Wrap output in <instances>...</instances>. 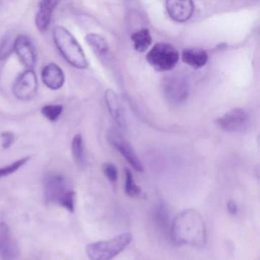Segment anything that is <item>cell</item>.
Segmentation results:
<instances>
[{"label": "cell", "mask_w": 260, "mask_h": 260, "mask_svg": "<svg viewBox=\"0 0 260 260\" xmlns=\"http://www.w3.org/2000/svg\"><path fill=\"white\" fill-rule=\"evenodd\" d=\"M170 238L177 246L202 248L206 242V229L201 214L188 208L180 212L171 222Z\"/></svg>", "instance_id": "1"}, {"label": "cell", "mask_w": 260, "mask_h": 260, "mask_svg": "<svg viewBox=\"0 0 260 260\" xmlns=\"http://www.w3.org/2000/svg\"><path fill=\"white\" fill-rule=\"evenodd\" d=\"M45 199L49 203H58L69 212L74 211L75 192L70 189L66 178L57 173L45 177Z\"/></svg>", "instance_id": "2"}, {"label": "cell", "mask_w": 260, "mask_h": 260, "mask_svg": "<svg viewBox=\"0 0 260 260\" xmlns=\"http://www.w3.org/2000/svg\"><path fill=\"white\" fill-rule=\"evenodd\" d=\"M53 39L58 51L70 65L80 69L87 67V60L80 45L65 27L56 26Z\"/></svg>", "instance_id": "3"}, {"label": "cell", "mask_w": 260, "mask_h": 260, "mask_svg": "<svg viewBox=\"0 0 260 260\" xmlns=\"http://www.w3.org/2000/svg\"><path fill=\"white\" fill-rule=\"evenodd\" d=\"M132 241V235L124 233L108 241H100L86 246V254L90 260H112Z\"/></svg>", "instance_id": "4"}, {"label": "cell", "mask_w": 260, "mask_h": 260, "mask_svg": "<svg viewBox=\"0 0 260 260\" xmlns=\"http://www.w3.org/2000/svg\"><path fill=\"white\" fill-rule=\"evenodd\" d=\"M146 60L155 70L169 71L177 64L179 52L171 44L157 43L147 53Z\"/></svg>", "instance_id": "5"}, {"label": "cell", "mask_w": 260, "mask_h": 260, "mask_svg": "<svg viewBox=\"0 0 260 260\" xmlns=\"http://www.w3.org/2000/svg\"><path fill=\"white\" fill-rule=\"evenodd\" d=\"M162 92L171 104H181L189 94L188 81L182 75H169L162 81Z\"/></svg>", "instance_id": "6"}, {"label": "cell", "mask_w": 260, "mask_h": 260, "mask_svg": "<svg viewBox=\"0 0 260 260\" xmlns=\"http://www.w3.org/2000/svg\"><path fill=\"white\" fill-rule=\"evenodd\" d=\"M38 90V78L32 69L23 71L14 81L12 92L20 101L31 100Z\"/></svg>", "instance_id": "7"}, {"label": "cell", "mask_w": 260, "mask_h": 260, "mask_svg": "<svg viewBox=\"0 0 260 260\" xmlns=\"http://www.w3.org/2000/svg\"><path fill=\"white\" fill-rule=\"evenodd\" d=\"M108 141L109 143L115 147L119 153H121L127 162L137 172H141L143 170V166L134 151L131 144L116 130H111L108 133Z\"/></svg>", "instance_id": "8"}, {"label": "cell", "mask_w": 260, "mask_h": 260, "mask_svg": "<svg viewBox=\"0 0 260 260\" xmlns=\"http://www.w3.org/2000/svg\"><path fill=\"white\" fill-rule=\"evenodd\" d=\"M249 121V116L245 110L236 108L224 113L216 119V125L228 132H238L243 130Z\"/></svg>", "instance_id": "9"}, {"label": "cell", "mask_w": 260, "mask_h": 260, "mask_svg": "<svg viewBox=\"0 0 260 260\" xmlns=\"http://www.w3.org/2000/svg\"><path fill=\"white\" fill-rule=\"evenodd\" d=\"M13 52H15L19 61L26 69H31L35 66L37 53L31 41L26 36L20 35L14 39Z\"/></svg>", "instance_id": "10"}, {"label": "cell", "mask_w": 260, "mask_h": 260, "mask_svg": "<svg viewBox=\"0 0 260 260\" xmlns=\"http://www.w3.org/2000/svg\"><path fill=\"white\" fill-rule=\"evenodd\" d=\"M166 8L173 20L185 22L191 18L195 7L192 0H167Z\"/></svg>", "instance_id": "11"}, {"label": "cell", "mask_w": 260, "mask_h": 260, "mask_svg": "<svg viewBox=\"0 0 260 260\" xmlns=\"http://www.w3.org/2000/svg\"><path fill=\"white\" fill-rule=\"evenodd\" d=\"M105 101H106V105L109 110V113L112 116L115 123L119 126L120 129L126 130L127 128L126 117H125L122 104L117 93L112 89H107L105 92Z\"/></svg>", "instance_id": "12"}, {"label": "cell", "mask_w": 260, "mask_h": 260, "mask_svg": "<svg viewBox=\"0 0 260 260\" xmlns=\"http://www.w3.org/2000/svg\"><path fill=\"white\" fill-rule=\"evenodd\" d=\"M59 0H41L39 3V11L36 15V26L41 32H45L51 22L53 11L58 5Z\"/></svg>", "instance_id": "13"}, {"label": "cell", "mask_w": 260, "mask_h": 260, "mask_svg": "<svg viewBox=\"0 0 260 260\" xmlns=\"http://www.w3.org/2000/svg\"><path fill=\"white\" fill-rule=\"evenodd\" d=\"M42 80L47 87L51 89H59L64 84L65 76L58 65L49 63L42 70Z\"/></svg>", "instance_id": "14"}, {"label": "cell", "mask_w": 260, "mask_h": 260, "mask_svg": "<svg viewBox=\"0 0 260 260\" xmlns=\"http://www.w3.org/2000/svg\"><path fill=\"white\" fill-rule=\"evenodd\" d=\"M15 249L10 231L5 222L0 223V257L1 260H13Z\"/></svg>", "instance_id": "15"}, {"label": "cell", "mask_w": 260, "mask_h": 260, "mask_svg": "<svg viewBox=\"0 0 260 260\" xmlns=\"http://www.w3.org/2000/svg\"><path fill=\"white\" fill-rule=\"evenodd\" d=\"M182 60L184 63L188 64L193 68L203 67L207 60V53L202 49H185L182 53Z\"/></svg>", "instance_id": "16"}, {"label": "cell", "mask_w": 260, "mask_h": 260, "mask_svg": "<svg viewBox=\"0 0 260 260\" xmlns=\"http://www.w3.org/2000/svg\"><path fill=\"white\" fill-rule=\"evenodd\" d=\"M86 44L91 48L93 53L100 59H106L109 56L110 50L107 41L98 34H88L85 37Z\"/></svg>", "instance_id": "17"}, {"label": "cell", "mask_w": 260, "mask_h": 260, "mask_svg": "<svg viewBox=\"0 0 260 260\" xmlns=\"http://www.w3.org/2000/svg\"><path fill=\"white\" fill-rule=\"evenodd\" d=\"M153 220L159 232L164 234H169L171 226L169 213L166 206L161 202L158 203L153 210Z\"/></svg>", "instance_id": "18"}, {"label": "cell", "mask_w": 260, "mask_h": 260, "mask_svg": "<svg viewBox=\"0 0 260 260\" xmlns=\"http://www.w3.org/2000/svg\"><path fill=\"white\" fill-rule=\"evenodd\" d=\"M134 49L137 52H145L151 44V36L147 28H141L131 35Z\"/></svg>", "instance_id": "19"}, {"label": "cell", "mask_w": 260, "mask_h": 260, "mask_svg": "<svg viewBox=\"0 0 260 260\" xmlns=\"http://www.w3.org/2000/svg\"><path fill=\"white\" fill-rule=\"evenodd\" d=\"M71 151L72 156L75 160V162L81 168L85 166L86 157H85V150H84V144H83V138L81 134H76L71 142Z\"/></svg>", "instance_id": "20"}, {"label": "cell", "mask_w": 260, "mask_h": 260, "mask_svg": "<svg viewBox=\"0 0 260 260\" xmlns=\"http://www.w3.org/2000/svg\"><path fill=\"white\" fill-rule=\"evenodd\" d=\"M125 193L129 197H140L142 194L141 188L135 184L129 169H125Z\"/></svg>", "instance_id": "21"}, {"label": "cell", "mask_w": 260, "mask_h": 260, "mask_svg": "<svg viewBox=\"0 0 260 260\" xmlns=\"http://www.w3.org/2000/svg\"><path fill=\"white\" fill-rule=\"evenodd\" d=\"M13 45L14 39L11 37V35L7 34L3 37L2 41L0 42V60H5L12 54Z\"/></svg>", "instance_id": "22"}, {"label": "cell", "mask_w": 260, "mask_h": 260, "mask_svg": "<svg viewBox=\"0 0 260 260\" xmlns=\"http://www.w3.org/2000/svg\"><path fill=\"white\" fill-rule=\"evenodd\" d=\"M63 107L61 105H46L41 109V112L45 118L49 121H56L62 114Z\"/></svg>", "instance_id": "23"}, {"label": "cell", "mask_w": 260, "mask_h": 260, "mask_svg": "<svg viewBox=\"0 0 260 260\" xmlns=\"http://www.w3.org/2000/svg\"><path fill=\"white\" fill-rule=\"evenodd\" d=\"M29 156H25V157H21L5 167H2L0 168V178H3V177H6V176H9L13 173H15L17 170H19L27 160H28Z\"/></svg>", "instance_id": "24"}, {"label": "cell", "mask_w": 260, "mask_h": 260, "mask_svg": "<svg viewBox=\"0 0 260 260\" xmlns=\"http://www.w3.org/2000/svg\"><path fill=\"white\" fill-rule=\"evenodd\" d=\"M103 171H104V174L106 175V177L112 183L117 181V179H118V170H117L115 165H113L111 162H105V164H103Z\"/></svg>", "instance_id": "25"}, {"label": "cell", "mask_w": 260, "mask_h": 260, "mask_svg": "<svg viewBox=\"0 0 260 260\" xmlns=\"http://www.w3.org/2000/svg\"><path fill=\"white\" fill-rule=\"evenodd\" d=\"M1 138H2V146L5 149L9 148L12 145L13 141H14V135L11 132L1 133Z\"/></svg>", "instance_id": "26"}, {"label": "cell", "mask_w": 260, "mask_h": 260, "mask_svg": "<svg viewBox=\"0 0 260 260\" xmlns=\"http://www.w3.org/2000/svg\"><path fill=\"white\" fill-rule=\"evenodd\" d=\"M228 210H229V212H230L232 215L237 214V212H238V206H237V204H236L233 200H230V201L228 202Z\"/></svg>", "instance_id": "27"}]
</instances>
